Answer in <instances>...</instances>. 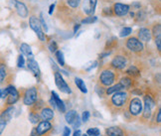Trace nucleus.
<instances>
[{
	"instance_id": "1",
	"label": "nucleus",
	"mask_w": 161,
	"mask_h": 136,
	"mask_svg": "<svg viewBox=\"0 0 161 136\" xmlns=\"http://www.w3.org/2000/svg\"><path fill=\"white\" fill-rule=\"evenodd\" d=\"M1 97H6V106H11L12 104L16 103L19 101L20 95L18 90L15 89V86L9 85L1 92Z\"/></svg>"
},
{
	"instance_id": "2",
	"label": "nucleus",
	"mask_w": 161,
	"mask_h": 136,
	"mask_svg": "<svg viewBox=\"0 0 161 136\" xmlns=\"http://www.w3.org/2000/svg\"><path fill=\"white\" fill-rule=\"evenodd\" d=\"M127 92L125 91H116L114 94L113 97H111V103L114 104V106L117 108H120L122 106H125L126 103V101H127Z\"/></svg>"
},
{
	"instance_id": "3",
	"label": "nucleus",
	"mask_w": 161,
	"mask_h": 136,
	"mask_svg": "<svg viewBox=\"0 0 161 136\" xmlns=\"http://www.w3.org/2000/svg\"><path fill=\"white\" fill-rule=\"evenodd\" d=\"M29 24H30L31 29H32L37 34V36H38V38L41 41H45V33L43 32L41 23H40L38 18L35 17V16H31L30 19H29Z\"/></svg>"
},
{
	"instance_id": "4",
	"label": "nucleus",
	"mask_w": 161,
	"mask_h": 136,
	"mask_svg": "<svg viewBox=\"0 0 161 136\" xmlns=\"http://www.w3.org/2000/svg\"><path fill=\"white\" fill-rule=\"evenodd\" d=\"M37 98H38V91L35 88H31L28 89L25 94H24L23 96V102L25 106H33V104L36 102Z\"/></svg>"
},
{
	"instance_id": "5",
	"label": "nucleus",
	"mask_w": 161,
	"mask_h": 136,
	"mask_svg": "<svg viewBox=\"0 0 161 136\" xmlns=\"http://www.w3.org/2000/svg\"><path fill=\"white\" fill-rule=\"evenodd\" d=\"M142 107H143V104L140 98L138 97H134L129 102V112L131 115L137 116L142 112Z\"/></svg>"
},
{
	"instance_id": "6",
	"label": "nucleus",
	"mask_w": 161,
	"mask_h": 136,
	"mask_svg": "<svg viewBox=\"0 0 161 136\" xmlns=\"http://www.w3.org/2000/svg\"><path fill=\"white\" fill-rule=\"evenodd\" d=\"M126 47L128 50H130L131 52H134V53L142 52L144 49V46L142 44V42H140L137 38H135V37L129 38L126 41Z\"/></svg>"
},
{
	"instance_id": "7",
	"label": "nucleus",
	"mask_w": 161,
	"mask_h": 136,
	"mask_svg": "<svg viewBox=\"0 0 161 136\" xmlns=\"http://www.w3.org/2000/svg\"><path fill=\"white\" fill-rule=\"evenodd\" d=\"M55 83H56V85L58 86V89L62 92H65V94H68V95H70L71 92H72L70 86L68 85L67 83L64 81L63 77H62V75L59 72L55 73Z\"/></svg>"
},
{
	"instance_id": "8",
	"label": "nucleus",
	"mask_w": 161,
	"mask_h": 136,
	"mask_svg": "<svg viewBox=\"0 0 161 136\" xmlns=\"http://www.w3.org/2000/svg\"><path fill=\"white\" fill-rule=\"evenodd\" d=\"M115 76L114 72H111L109 70H104L102 72L100 76V82L104 85V86H110L114 83Z\"/></svg>"
},
{
	"instance_id": "9",
	"label": "nucleus",
	"mask_w": 161,
	"mask_h": 136,
	"mask_svg": "<svg viewBox=\"0 0 161 136\" xmlns=\"http://www.w3.org/2000/svg\"><path fill=\"white\" fill-rule=\"evenodd\" d=\"M155 106V101L153 100L152 96L145 95L144 96V111H143V117L144 118H149L152 113V109Z\"/></svg>"
},
{
	"instance_id": "10",
	"label": "nucleus",
	"mask_w": 161,
	"mask_h": 136,
	"mask_svg": "<svg viewBox=\"0 0 161 136\" xmlns=\"http://www.w3.org/2000/svg\"><path fill=\"white\" fill-rule=\"evenodd\" d=\"M97 2V0H84L83 11L86 15L92 16L95 14V11H96Z\"/></svg>"
},
{
	"instance_id": "11",
	"label": "nucleus",
	"mask_w": 161,
	"mask_h": 136,
	"mask_svg": "<svg viewBox=\"0 0 161 136\" xmlns=\"http://www.w3.org/2000/svg\"><path fill=\"white\" fill-rule=\"evenodd\" d=\"M129 5L127 4H122V3H115L114 5L113 12L114 14L117 16H125L129 12Z\"/></svg>"
},
{
	"instance_id": "12",
	"label": "nucleus",
	"mask_w": 161,
	"mask_h": 136,
	"mask_svg": "<svg viewBox=\"0 0 161 136\" xmlns=\"http://www.w3.org/2000/svg\"><path fill=\"white\" fill-rule=\"evenodd\" d=\"M51 95H52L51 103H53V106L57 107L61 111V112H65V111H66V106H65L64 101L61 100V98L59 97V95L56 94L55 91H52Z\"/></svg>"
},
{
	"instance_id": "13",
	"label": "nucleus",
	"mask_w": 161,
	"mask_h": 136,
	"mask_svg": "<svg viewBox=\"0 0 161 136\" xmlns=\"http://www.w3.org/2000/svg\"><path fill=\"white\" fill-rule=\"evenodd\" d=\"M51 129H52V124L49 121H46V120L40 121L36 127V130H37V132H38L39 136L48 133Z\"/></svg>"
},
{
	"instance_id": "14",
	"label": "nucleus",
	"mask_w": 161,
	"mask_h": 136,
	"mask_svg": "<svg viewBox=\"0 0 161 136\" xmlns=\"http://www.w3.org/2000/svg\"><path fill=\"white\" fill-rule=\"evenodd\" d=\"M111 66L116 70H122L126 66V59L123 56H116L111 61Z\"/></svg>"
},
{
	"instance_id": "15",
	"label": "nucleus",
	"mask_w": 161,
	"mask_h": 136,
	"mask_svg": "<svg viewBox=\"0 0 161 136\" xmlns=\"http://www.w3.org/2000/svg\"><path fill=\"white\" fill-rule=\"evenodd\" d=\"M13 1H14L15 8L17 10L18 15L22 18H26L28 16V9L26 7V5L21 1H18V0H13Z\"/></svg>"
},
{
	"instance_id": "16",
	"label": "nucleus",
	"mask_w": 161,
	"mask_h": 136,
	"mask_svg": "<svg viewBox=\"0 0 161 136\" xmlns=\"http://www.w3.org/2000/svg\"><path fill=\"white\" fill-rule=\"evenodd\" d=\"M27 67H28V69L34 73V76L36 78L40 77V75H41L40 68L38 66V63H37L34 59H28L27 60Z\"/></svg>"
},
{
	"instance_id": "17",
	"label": "nucleus",
	"mask_w": 161,
	"mask_h": 136,
	"mask_svg": "<svg viewBox=\"0 0 161 136\" xmlns=\"http://www.w3.org/2000/svg\"><path fill=\"white\" fill-rule=\"evenodd\" d=\"M14 113V107L13 106H8L7 108H5L1 113H0V121L7 123L8 121L11 120L12 116Z\"/></svg>"
},
{
	"instance_id": "18",
	"label": "nucleus",
	"mask_w": 161,
	"mask_h": 136,
	"mask_svg": "<svg viewBox=\"0 0 161 136\" xmlns=\"http://www.w3.org/2000/svg\"><path fill=\"white\" fill-rule=\"evenodd\" d=\"M138 40L140 42H149L152 38V35H151V31L147 28H141L138 31Z\"/></svg>"
},
{
	"instance_id": "19",
	"label": "nucleus",
	"mask_w": 161,
	"mask_h": 136,
	"mask_svg": "<svg viewBox=\"0 0 161 136\" xmlns=\"http://www.w3.org/2000/svg\"><path fill=\"white\" fill-rule=\"evenodd\" d=\"M106 133L108 136H125V132L121 128L117 126H111L106 129Z\"/></svg>"
},
{
	"instance_id": "20",
	"label": "nucleus",
	"mask_w": 161,
	"mask_h": 136,
	"mask_svg": "<svg viewBox=\"0 0 161 136\" xmlns=\"http://www.w3.org/2000/svg\"><path fill=\"white\" fill-rule=\"evenodd\" d=\"M53 117H54V111L51 108H49V107L42 108L41 113H40V118H42L43 120L49 121V120H51Z\"/></svg>"
},
{
	"instance_id": "21",
	"label": "nucleus",
	"mask_w": 161,
	"mask_h": 136,
	"mask_svg": "<svg viewBox=\"0 0 161 136\" xmlns=\"http://www.w3.org/2000/svg\"><path fill=\"white\" fill-rule=\"evenodd\" d=\"M79 118V115L77 113V111L75 110H70V111H68V112L66 113L65 115V119L66 121L69 123V124H74L75 123V121Z\"/></svg>"
},
{
	"instance_id": "22",
	"label": "nucleus",
	"mask_w": 161,
	"mask_h": 136,
	"mask_svg": "<svg viewBox=\"0 0 161 136\" xmlns=\"http://www.w3.org/2000/svg\"><path fill=\"white\" fill-rule=\"evenodd\" d=\"M20 51L23 55H25L28 57V59H33V53L32 50H31V47L26 44V43H23L20 46Z\"/></svg>"
},
{
	"instance_id": "23",
	"label": "nucleus",
	"mask_w": 161,
	"mask_h": 136,
	"mask_svg": "<svg viewBox=\"0 0 161 136\" xmlns=\"http://www.w3.org/2000/svg\"><path fill=\"white\" fill-rule=\"evenodd\" d=\"M75 84H76V85L78 86V89H79L80 91H82V92H84V94H86V92H88V90H86V85L85 82L83 81L82 79L76 78V79H75Z\"/></svg>"
},
{
	"instance_id": "24",
	"label": "nucleus",
	"mask_w": 161,
	"mask_h": 136,
	"mask_svg": "<svg viewBox=\"0 0 161 136\" xmlns=\"http://www.w3.org/2000/svg\"><path fill=\"white\" fill-rule=\"evenodd\" d=\"M126 73L128 76H131V77H138L140 75V72L135 66H130L126 70Z\"/></svg>"
},
{
	"instance_id": "25",
	"label": "nucleus",
	"mask_w": 161,
	"mask_h": 136,
	"mask_svg": "<svg viewBox=\"0 0 161 136\" xmlns=\"http://www.w3.org/2000/svg\"><path fill=\"white\" fill-rule=\"evenodd\" d=\"M122 89H123V88H122V85L119 83V84H114V85H113V86H110V88H108V89L107 90V94H108V95L114 94V92H116V91L121 90Z\"/></svg>"
},
{
	"instance_id": "26",
	"label": "nucleus",
	"mask_w": 161,
	"mask_h": 136,
	"mask_svg": "<svg viewBox=\"0 0 161 136\" xmlns=\"http://www.w3.org/2000/svg\"><path fill=\"white\" fill-rule=\"evenodd\" d=\"M151 35L154 36V38H159V37H161V26H160V24H156V25L153 26Z\"/></svg>"
},
{
	"instance_id": "27",
	"label": "nucleus",
	"mask_w": 161,
	"mask_h": 136,
	"mask_svg": "<svg viewBox=\"0 0 161 136\" xmlns=\"http://www.w3.org/2000/svg\"><path fill=\"white\" fill-rule=\"evenodd\" d=\"M7 76V71H6V67L3 64H0V84L4 82V79Z\"/></svg>"
},
{
	"instance_id": "28",
	"label": "nucleus",
	"mask_w": 161,
	"mask_h": 136,
	"mask_svg": "<svg viewBox=\"0 0 161 136\" xmlns=\"http://www.w3.org/2000/svg\"><path fill=\"white\" fill-rule=\"evenodd\" d=\"M29 119L31 121V123H33V124H37V123L40 122V115H38L35 112H30L29 113Z\"/></svg>"
},
{
	"instance_id": "29",
	"label": "nucleus",
	"mask_w": 161,
	"mask_h": 136,
	"mask_svg": "<svg viewBox=\"0 0 161 136\" xmlns=\"http://www.w3.org/2000/svg\"><path fill=\"white\" fill-rule=\"evenodd\" d=\"M119 84L122 85V88L125 89V88H129V86L131 85V84H132V81L129 78H122L121 79H120V82H119Z\"/></svg>"
},
{
	"instance_id": "30",
	"label": "nucleus",
	"mask_w": 161,
	"mask_h": 136,
	"mask_svg": "<svg viewBox=\"0 0 161 136\" xmlns=\"http://www.w3.org/2000/svg\"><path fill=\"white\" fill-rule=\"evenodd\" d=\"M56 58L58 60V63L63 67L65 65V60H64V54L62 51H57L56 52Z\"/></svg>"
},
{
	"instance_id": "31",
	"label": "nucleus",
	"mask_w": 161,
	"mask_h": 136,
	"mask_svg": "<svg viewBox=\"0 0 161 136\" xmlns=\"http://www.w3.org/2000/svg\"><path fill=\"white\" fill-rule=\"evenodd\" d=\"M101 134V131H100V129L98 128H90L88 129V131H86V135L88 136H100Z\"/></svg>"
},
{
	"instance_id": "32",
	"label": "nucleus",
	"mask_w": 161,
	"mask_h": 136,
	"mask_svg": "<svg viewBox=\"0 0 161 136\" xmlns=\"http://www.w3.org/2000/svg\"><path fill=\"white\" fill-rule=\"evenodd\" d=\"M130 33H132V29L130 27H125L121 31H120V37H126L128 35H130Z\"/></svg>"
},
{
	"instance_id": "33",
	"label": "nucleus",
	"mask_w": 161,
	"mask_h": 136,
	"mask_svg": "<svg viewBox=\"0 0 161 136\" xmlns=\"http://www.w3.org/2000/svg\"><path fill=\"white\" fill-rule=\"evenodd\" d=\"M97 18L96 16H90V17H86L85 19L82 20V23L83 24H91V23H94L97 21Z\"/></svg>"
},
{
	"instance_id": "34",
	"label": "nucleus",
	"mask_w": 161,
	"mask_h": 136,
	"mask_svg": "<svg viewBox=\"0 0 161 136\" xmlns=\"http://www.w3.org/2000/svg\"><path fill=\"white\" fill-rule=\"evenodd\" d=\"M80 0H67V3L69 6H71L72 8H77L80 5Z\"/></svg>"
},
{
	"instance_id": "35",
	"label": "nucleus",
	"mask_w": 161,
	"mask_h": 136,
	"mask_svg": "<svg viewBox=\"0 0 161 136\" xmlns=\"http://www.w3.org/2000/svg\"><path fill=\"white\" fill-rule=\"evenodd\" d=\"M25 65V60H24L23 55H19L17 58V67L18 68H23Z\"/></svg>"
},
{
	"instance_id": "36",
	"label": "nucleus",
	"mask_w": 161,
	"mask_h": 136,
	"mask_svg": "<svg viewBox=\"0 0 161 136\" xmlns=\"http://www.w3.org/2000/svg\"><path fill=\"white\" fill-rule=\"evenodd\" d=\"M49 49H50V51L52 53H56L58 50V46H57V43H56L55 41H51V43L49 44Z\"/></svg>"
},
{
	"instance_id": "37",
	"label": "nucleus",
	"mask_w": 161,
	"mask_h": 136,
	"mask_svg": "<svg viewBox=\"0 0 161 136\" xmlns=\"http://www.w3.org/2000/svg\"><path fill=\"white\" fill-rule=\"evenodd\" d=\"M136 17H137V20L139 21H142V20H144V18H145V12L144 11H142V10H139L137 13H136Z\"/></svg>"
},
{
	"instance_id": "38",
	"label": "nucleus",
	"mask_w": 161,
	"mask_h": 136,
	"mask_svg": "<svg viewBox=\"0 0 161 136\" xmlns=\"http://www.w3.org/2000/svg\"><path fill=\"white\" fill-rule=\"evenodd\" d=\"M39 21H40V23H41L42 28L44 29V31L47 33V32H48V27H47V25H46V22H45V20H44V17H43V14H42V13H41V19H40Z\"/></svg>"
},
{
	"instance_id": "39",
	"label": "nucleus",
	"mask_w": 161,
	"mask_h": 136,
	"mask_svg": "<svg viewBox=\"0 0 161 136\" xmlns=\"http://www.w3.org/2000/svg\"><path fill=\"white\" fill-rule=\"evenodd\" d=\"M89 118H90V112H89V111H84L83 115H82L83 122H86V121L89 120Z\"/></svg>"
},
{
	"instance_id": "40",
	"label": "nucleus",
	"mask_w": 161,
	"mask_h": 136,
	"mask_svg": "<svg viewBox=\"0 0 161 136\" xmlns=\"http://www.w3.org/2000/svg\"><path fill=\"white\" fill-rule=\"evenodd\" d=\"M103 15H106V16H111L114 14V12H113V9H110V8H104L103 11Z\"/></svg>"
},
{
	"instance_id": "41",
	"label": "nucleus",
	"mask_w": 161,
	"mask_h": 136,
	"mask_svg": "<svg viewBox=\"0 0 161 136\" xmlns=\"http://www.w3.org/2000/svg\"><path fill=\"white\" fill-rule=\"evenodd\" d=\"M155 44L157 46V50L160 51L161 50V37H159V38H155Z\"/></svg>"
},
{
	"instance_id": "42",
	"label": "nucleus",
	"mask_w": 161,
	"mask_h": 136,
	"mask_svg": "<svg viewBox=\"0 0 161 136\" xmlns=\"http://www.w3.org/2000/svg\"><path fill=\"white\" fill-rule=\"evenodd\" d=\"M71 134V129L69 127H65L64 128V133H63V136H70Z\"/></svg>"
},
{
	"instance_id": "43",
	"label": "nucleus",
	"mask_w": 161,
	"mask_h": 136,
	"mask_svg": "<svg viewBox=\"0 0 161 136\" xmlns=\"http://www.w3.org/2000/svg\"><path fill=\"white\" fill-rule=\"evenodd\" d=\"M5 126H6V123H5V122H2V121H0V135H1V133L3 132Z\"/></svg>"
},
{
	"instance_id": "44",
	"label": "nucleus",
	"mask_w": 161,
	"mask_h": 136,
	"mask_svg": "<svg viewBox=\"0 0 161 136\" xmlns=\"http://www.w3.org/2000/svg\"><path fill=\"white\" fill-rule=\"evenodd\" d=\"M31 136H39L38 132H37V130H36V127H34L32 129V131H31Z\"/></svg>"
},
{
	"instance_id": "45",
	"label": "nucleus",
	"mask_w": 161,
	"mask_h": 136,
	"mask_svg": "<svg viewBox=\"0 0 161 136\" xmlns=\"http://www.w3.org/2000/svg\"><path fill=\"white\" fill-rule=\"evenodd\" d=\"M160 121H161V111L158 110V112H157V122L160 123Z\"/></svg>"
},
{
	"instance_id": "46",
	"label": "nucleus",
	"mask_w": 161,
	"mask_h": 136,
	"mask_svg": "<svg viewBox=\"0 0 161 136\" xmlns=\"http://www.w3.org/2000/svg\"><path fill=\"white\" fill-rule=\"evenodd\" d=\"M54 8H55V4H52V5L50 6V9H49V14H52V13H53Z\"/></svg>"
},
{
	"instance_id": "47",
	"label": "nucleus",
	"mask_w": 161,
	"mask_h": 136,
	"mask_svg": "<svg viewBox=\"0 0 161 136\" xmlns=\"http://www.w3.org/2000/svg\"><path fill=\"white\" fill-rule=\"evenodd\" d=\"M80 135H82V132H80V130H77V131L74 132V134H73V136H80Z\"/></svg>"
},
{
	"instance_id": "48",
	"label": "nucleus",
	"mask_w": 161,
	"mask_h": 136,
	"mask_svg": "<svg viewBox=\"0 0 161 136\" xmlns=\"http://www.w3.org/2000/svg\"><path fill=\"white\" fill-rule=\"evenodd\" d=\"M80 24H77V25L75 26V28H74V32H75V33H76V32H77V31L79 30V28H80Z\"/></svg>"
},
{
	"instance_id": "49",
	"label": "nucleus",
	"mask_w": 161,
	"mask_h": 136,
	"mask_svg": "<svg viewBox=\"0 0 161 136\" xmlns=\"http://www.w3.org/2000/svg\"><path fill=\"white\" fill-rule=\"evenodd\" d=\"M1 92H2V91H1V90H0V97H1Z\"/></svg>"
},
{
	"instance_id": "50",
	"label": "nucleus",
	"mask_w": 161,
	"mask_h": 136,
	"mask_svg": "<svg viewBox=\"0 0 161 136\" xmlns=\"http://www.w3.org/2000/svg\"><path fill=\"white\" fill-rule=\"evenodd\" d=\"M80 136H88V135H86V134H84V135H80Z\"/></svg>"
}]
</instances>
